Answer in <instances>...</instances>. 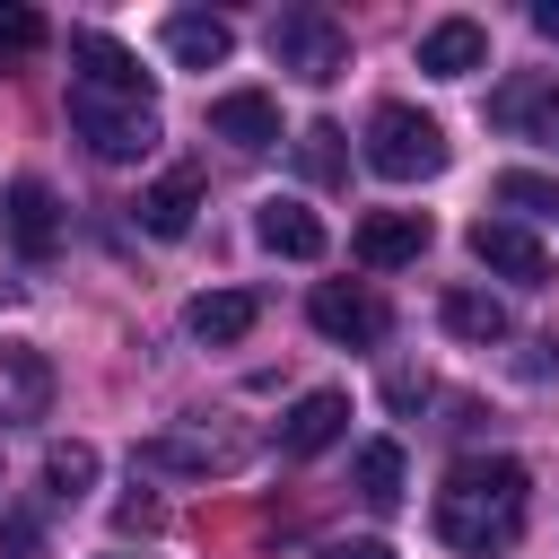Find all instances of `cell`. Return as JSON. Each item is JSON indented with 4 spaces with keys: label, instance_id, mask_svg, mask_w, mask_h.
Here are the masks:
<instances>
[{
    "label": "cell",
    "instance_id": "cell-1",
    "mask_svg": "<svg viewBox=\"0 0 559 559\" xmlns=\"http://www.w3.org/2000/svg\"><path fill=\"white\" fill-rule=\"evenodd\" d=\"M524 498H533V480H524L515 454H463L445 472V489H437V542L489 559V550H507L524 533Z\"/></svg>",
    "mask_w": 559,
    "mask_h": 559
},
{
    "label": "cell",
    "instance_id": "cell-2",
    "mask_svg": "<svg viewBox=\"0 0 559 559\" xmlns=\"http://www.w3.org/2000/svg\"><path fill=\"white\" fill-rule=\"evenodd\" d=\"M70 131H79L96 157L131 166V157L157 148V105L131 96V87H87V79H70Z\"/></svg>",
    "mask_w": 559,
    "mask_h": 559
},
{
    "label": "cell",
    "instance_id": "cell-3",
    "mask_svg": "<svg viewBox=\"0 0 559 559\" xmlns=\"http://www.w3.org/2000/svg\"><path fill=\"white\" fill-rule=\"evenodd\" d=\"M367 166L384 183H428L445 166V131L419 114V105H376L367 114Z\"/></svg>",
    "mask_w": 559,
    "mask_h": 559
},
{
    "label": "cell",
    "instance_id": "cell-4",
    "mask_svg": "<svg viewBox=\"0 0 559 559\" xmlns=\"http://www.w3.org/2000/svg\"><path fill=\"white\" fill-rule=\"evenodd\" d=\"M271 61L323 87V79L349 70V26H341L332 9H280V17H271Z\"/></svg>",
    "mask_w": 559,
    "mask_h": 559
},
{
    "label": "cell",
    "instance_id": "cell-5",
    "mask_svg": "<svg viewBox=\"0 0 559 559\" xmlns=\"http://www.w3.org/2000/svg\"><path fill=\"white\" fill-rule=\"evenodd\" d=\"M472 262L515 280V288H550V245L533 227H515V218H472Z\"/></svg>",
    "mask_w": 559,
    "mask_h": 559
},
{
    "label": "cell",
    "instance_id": "cell-6",
    "mask_svg": "<svg viewBox=\"0 0 559 559\" xmlns=\"http://www.w3.org/2000/svg\"><path fill=\"white\" fill-rule=\"evenodd\" d=\"M306 314H314V332H323V341H341V349H376V341H384V323H393L376 288H341V280H323V288L306 297Z\"/></svg>",
    "mask_w": 559,
    "mask_h": 559
},
{
    "label": "cell",
    "instance_id": "cell-7",
    "mask_svg": "<svg viewBox=\"0 0 559 559\" xmlns=\"http://www.w3.org/2000/svg\"><path fill=\"white\" fill-rule=\"evenodd\" d=\"M349 253H358L367 271H402V262L428 253V218H419V210H367L358 236H349Z\"/></svg>",
    "mask_w": 559,
    "mask_h": 559
},
{
    "label": "cell",
    "instance_id": "cell-8",
    "mask_svg": "<svg viewBox=\"0 0 559 559\" xmlns=\"http://www.w3.org/2000/svg\"><path fill=\"white\" fill-rule=\"evenodd\" d=\"M44 411H52V358L26 349V341H9L0 349V428H26Z\"/></svg>",
    "mask_w": 559,
    "mask_h": 559
},
{
    "label": "cell",
    "instance_id": "cell-9",
    "mask_svg": "<svg viewBox=\"0 0 559 559\" xmlns=\"http://www.w3.org/2000/svg\"><path fill=\"white\" fill-rule=\"evenodd\" d=\"M210 140H227V148L262 157V148L280 140V105H271L262 87H227V96H210Z\"/></svg>",
    "mask_w": 559,
    "mask_h": 559
},
{
    "label": "cell",
    "instance_id": "cell-10",
    "mask_svg": "<svg viewBox=\"0 0 559 559\" xmlns=\"http://www.w3.org/2000/svg\"><path fill=\"white\" fill-rule=\"evenodd\" d=\"M0 227H9V245H17L26 262H44V253L61 245V210H52V192H44L35 175H17V183L0 192Z\"/></svg>",
    "mask_w": 559,
    "mask_h": 559
},
{
    "label": "cell",
    "instance_id": "cell-11",
    "mask_svg": "<svg viewBox=\"0 0 559 559\" xmlns=\"http://www.w3.org/2000/svg\"><path fill=\"white\" fill-rule=\"evenodd\" d=\"M253 236H262V253H280V262H323V218L306 210V201H288V192H271L262 210H253Z\"/></svg>",
    "mask_w": 559,
    "mask_h": 559
},
{
    "label": "cell",
    "instance_id": "cell-12",
    "mask_svg": "<svg viewBox=\"0 0 559 559\" xmlns=\"http://www.w3.org/2000/svg\"><path fill=\"white\" fill-rule=\"evenodd\" d=\"M419 70H428V79H472V70H489V26H480V17H437V26L419 35Z\"/></svg>",
    "mask_w": 559,
    "mask_h": 559
},
{
    "label": "cell",
    "instance_id": "cell-13",
    "mask_svg": "<svg viewBox=\"0 0 559 559\" xmlns=\"http://www.w3.org/2000/svg\"><path fill=\"white\" fill-rule=\"evenodd\" d=\"M341 437H349V393H332V384L306 393V402L280 419V454H288V463H306V454H323V445H341Z\"/></svg>",
    "mask_w": 559,
    "mask_h": 559
},
{
    "label": "cell",
    "instance_id": "cell-14",
    "mask_svg": "<svg viewBox=\"0 0 559 559\" xmlns=\"http://www.w3.org/2000/svg\"><path fill=\"white\" fill-rule=\"evenodd\" d=\"M183 323H192V341L227 349V341H245V332L262 323V297H253V288H201V297L183 306Z\"/></svg>",
    "mask_w": 559,
    "mask_h": 559
},
{
    "label": "cell",
    "instance_id": "cell-15",
    "mask_svg": "<svg viewBox=\"0 0 559 559\" xmlns=\"http://www.w3.org/2000/svg\"><path fill=\"white\" fill-rule=\"evenodd\" d=\"M227 52H236V26H227V17H210V9H175V17H166V61L218 70Z\"/></svg>",
    "mask_w": 559,
    "mask_h": 559
},
{
    "label": "cell",
    "instance_id": "cell-16",
    "mask_svg": "<svg viewBox=\"0 0 559 559\" xmlns=\"http://www.w3.org/2000/svg\"><path fill=\"white\" fill-rule=\"evenodd\" d=\"M131 210H140V227H148V236H183V227H192V210H201V175H192V166H166Z\"/></svg>",
    "mask_w": 559,
    "mask_h": 559
},
{
    "label": "cell",
    "instance_id": "cell-17",
    "mask_svg": "<svg viewBox=\"0 0 559 559\" xmlns=\"http://www.w3.org/2000/svg\"><path fill=\"white\" fill-rule=\"evenodd\" d=\"M70 61H79V79H87V87H131V96H148L140 61H131L114 35H96V26H79V35H70Z\"/></svg>",
    "mask_w": 559,
    "mask_h": 559
},
{
    "label": "cell",
    "instance_id": "cell-18",
    "mask_svg": "<svg viewBox=\"0 0 559 559\" xmlns=\"http://www.w3.org/2000/svg\"><path fill=\"white\" fill-rule=\"evenodd\" d=\"M245 445H227V437H148L140 445V463L148 472H227Z\"/></svg>",
    "mask_w": 559,
    "mask_h": 559
},
{
    "label": "cell",
    "instance_id": "cell-19",
    "mask_svg": "<svg viewBox=\"0 0 559 559\" xmlns=\"http://www.w3.org/2000/svg\"><path fill=\"white\" fill-rule=\"evenodd\" d=\"M437 314H445V332H454V341H480V349H489V341H507V306H498L489 288H445V306H437Z\"/></svg>",
    "mask_w": 559,
    "mask_h": 559
},
{
    "label": "cell",
    "instance_id": "cell-20",
    "mask_svg": "<svg viewBox=\"0 0 559 559\" xmlns=\"http://www.w3.org/2000/svg\"><path fill=\"white\" fill-rule=\"evenodd\" d=\"M349 480H358L367 507H402V445H393V437H367L358 463H349Z\"/></svg>",
    "mask_w": 559,
    "mask_h": 559
},
{
    "label": "cell",
    "instance_id": "cell-21",
    "mask_svg": "<svg viewBox=\"0 0 559 559\" xmlns=\"http://www.w3.org/2000/svg\"><path fill=\"white\" fill-rule=\"evenodd\" d=\"M297 166H306L314 183H341V175H349V148H341V122H306V131H297Z\"/></svg>",
    "mask_w": 559,
    "mask_h": 559
},
{
    "label": "cell",
    "instance_id": "cell-22",
    "mask_svg": "<svg viewBox=\"0 0 559 559\" xmlns=\"http://www.w3.org/2000/svg\"><path fill=\"white\" fill-rule=\"evenodd\" d=\"M44 52V17L26 0H0V70H26Z\"/></svg>",
    "mask_w": 559,
    "mask_h": 559
},
{
    "label": "cell",
    "instance_id": "cell-23",
    "mask_svg": "<svg viewBox=\"0 0 559 559\" xmlns=\"http://www.w3.org/2000/svg\"><path fill=\"white\" fill-rule=\"evenodd\" d=\"M44 480H52V498H79V489L96 480V445H79V437H61V445L44 454Z\"/></svg>",
    "mask_w": 559,
    "mask_h": 559
},
{
    "label": "cell",
    "instance_id": "cell-24",
    "mask_svg": "<svg viewBox=\"0 0 559 559\" xmlns=\"http://www.w3.org/2000/svg\"><path fill=\"white\" fill-rule=\"evenodd\" d=\"M498 201H515V210H559V183L515 166V175H498Z\"/></svg>",
    "mask_w": 559,
    "mask_h": 559
},
{
    "label": "cell",
    "instance_id": "cell-25",
    "mask_svg": "<svg viewBox=\"0 0 559 559\" xmlns=\"http://www.w3.org/2000/svg\"><path fill=\"white\" fill-rule=\"evenodd\" d=\"M524 131H533L542 148H559V87H542V96H533V114H524Z\"/></svg>",
    "mask_w": 559,
    "mask_h": 559
},
{
    "label": "cell",
    "instance_id": "cell-26",
    "mask_svg": "<svg viewBox=\"0 0 559 559\" xmlns=\"http://www.w3.org/2000/svg\"><path fill=\"white\" fill-rule=\"evenodd\" d=\"M384 402H393V411H419V402H428V376H411V367H402V376L384 384Z\"/></svg>",
    "mask_w": 559,
    "mask_h": 559
},
{
    "label": "cell",
    "instance_id": "cell-27",
    "mask_svg": "<svg viewBox=\"0 0 559 559\" xmlns=\"http://www.w3.org/2000/svg\"><path fill=\"white\" fill-rule=\"evenodd\" d=\"M323 559H393L384 542H341V550H323Z\"/></svg>",
    "mask_w": 559,
    "mask_h": 559
},
{
    "label": "cell",
    "instance_id": "cell-28",
    "mask_svg": "<svg viewBox=\"0 0 559 559\" xmlns=\"http://www.w3.org/2000/svg\"><path fill=\"white\" fill-rule=\"evenodd\" d=\"M533 26H542V35L559 44V0H542V9H533Z\"/></svg>",
    "mask_w": 559,
    "mask_h": 559
}]
</instances>
